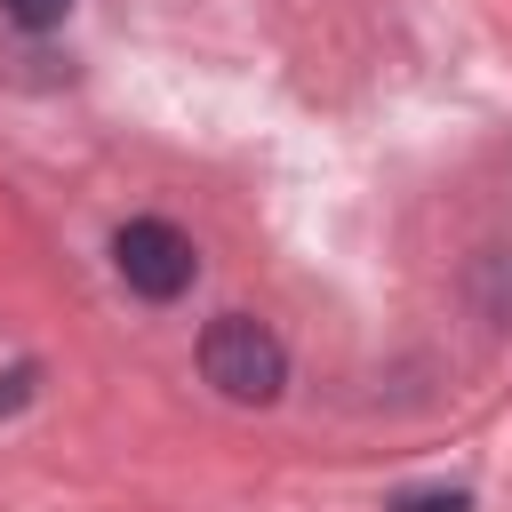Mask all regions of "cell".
<instances>
[{"label":"cell","mask_w":512,"mask_h":512,"mask_svg":"<svg viewBox=\"0 0 512 512\" xmlns=\"http://www.w3.org/2000/svg\"><path fill=\"white\" fill-rule=\"evenodd\" d=\"M200 376H208L224 400L264 408V400H280V384H288V352H280V336H272L264 320L216 312V320L200 328Z\"/></svg>","instance_id":"1"},{"label":"cell","mask_w":512,"mask_h":512,"mask_svg":"<svg viewBox=\"0 0 512 512\" xmlns=\"http://www.w3.org/2000/svg\"><path fill=\"white\" fill-rule=\"evenodd\" d=\"M64 8H72V0H0V16H8V24H24V32H56V24H64Z\"/></svg>","instance_id":"4"},{"label":"cell","mask_w":512,"mask_h":512,"mask_svg":"<svg viewBox=\"0 0 512 512\" xmlns=\"http://www.w3.org/2000/svg\"><path fill=\"white\" fill-rule=\"evenodd\" d=\"M112 264H120L128 296H144V304H176V296L192 288V272H200L192 240H184L168 216H128L120 240H112Z\"/></svg>","instance_id":"2"},{"label":"cell","mask_w":512,"mask_h":512,"mask_svg":"<svg viewBox=\"0 0 512 512\" xmlns=\"http://www.w3.org/2000/svg\"><path fill=\"white\" fill-rule=\"evenodd\" d=\"M384 512H472V496H464V488H408V496H392Z\"/></svg>","instance_id":"3"}]
</instances>
